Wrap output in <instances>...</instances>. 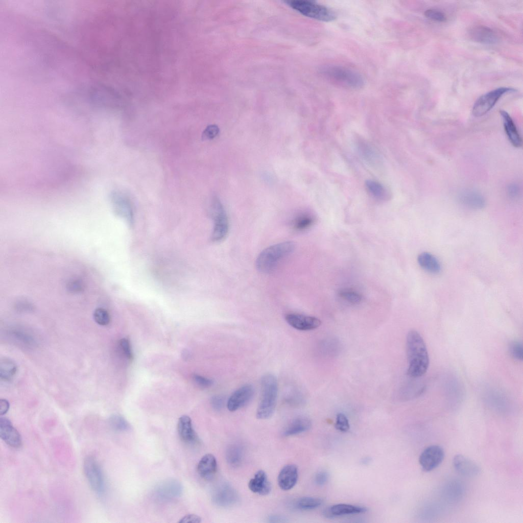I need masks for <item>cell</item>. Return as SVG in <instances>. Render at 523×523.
Returning a JSON list of instances; mask_svg holds the SVG:
<instances>
[{
	"label": "cell",
	"mask_w": 523,
	"mask_h": 523,
	"mask_svg": "<svg viewBox=\"0 0 523 523\" xmlns=\"http://www.w3.org/2000/svg\"><path fill=\"white\" fill-rule=\"evenodd\" d=\"M406 349L409 364L408 375L413 378L421 377L427 370L429 356L425 343L417 331L411 330L408 332Z\"/></svg>",
	"instance_id": "cell-1"
},
{
	"label": "cell",
	"mask_w": 523,
	"mask_h": 523,
	"mask_svg": "<svg viewBox=\"0 0 523 523\" xmlns=\"http://www.w3.org/2000/svg\"><path fill=\"white\" fill-rule=\"evenodd\" d=\"M295 246L294 242L286 241L268 247L257 256V269L263 273H271L280 260L293 252Z\"/></svg>",
	"instance_id": "cell-2"
},
{
	"label": "cell",
	"mask_w": 523,
	"mask_h": 523,
	"mask_svg": "<svg viewBox=\"0 0 523 523\" xmlns=\"http://www.w3.org/2000/svg\"><path fill=\"white\" fill-rule=\"evenodd\" d=\"M261 398L256 416L259 419H267L273 414L277 403L278 383L272 374L263 375L261 380Z\"/></svg>",
	"instance_id": "cell-3"
},
{
	"label": "cell",
	"mask_w": 523,
	"mask_h": 523,
	"mask_svg": "<svg viewBox=\"0 0 523 523\" xmlns=\"http://www.w3.org/2000/svg\"><path fill=\"white\" fill-rule=\"evenodd\" d=\"M321 73L329 81L349 89H360L364 85L363 77L357 72L340 65H327Z\"/></svg>",
	"instance_id": "cell-4"
},
{
	"label": "cell",
	"mask_w": 523,
	"mask_h": 523,
	"mask_svg": "<svg viewBox=\"0 0 523 523\" xmlns=\"http://www.w3.org/2000/svg\"><path fill=\"white\" fill-rule=\"evenodd\" d=\"M286 3L302 15L318 20L329 22L335 20L336 17L331 10L314 1L292 0Z\"/></svg>",
	"instance_id": "cell-5"
},
{
	"label": "cell",
	"mask_w": 523,
	"mask_h": 523,
	"mask_svg": "<svg viewBox=\"0 0 523 523\" xmlns=\"http://www.w3.org/2000/svg\"><path fill=\"white\" fill-rule=\"evenodd\" d=\"M84 471L90 487L95 493L103 494L105 490V483L101 467L93 456L86 457L84 461Z\"/></svg>",
	"instance_id": "cell-6"
},
{
	"label": "cell",
	"mask_w": 523,
	"mask_h": 523,
	"mask_svg": "<svg viewBox=\"0 0 523 523\" xmlns=\"http://www.w3.org/2000/svg\"><path fill=\"white\" fill-rule=\"evenodd\" d=\"M515 91L510 87H501L492 90L479 97L474 104L472 113L476 117L484 115L495 105L505 93Z\"/></svg>",
	"instance_id": "cell-7"
},
{
	"label": "cell",
	"mask_w": 523,
	"mask_h": 523,
	"mask_svg": "<svg viewBox=\"0 0 523 523\" xmlns=\"http://www.w3.org/2000/svg\"><path fill=\"white\" fill-rule=\"evenodd\" d=\"M211 213L214 220V227L211 239L214 242L223 240L227 235L229 223L226 211L220 200L213 199L211 206Z\"/></svg>",
	"instance_id": "cell-8"
},
{
	"label": "cell",
	"mask_w": 523,
	"mask_h": 523,
	"mask_svg": "<svg viewBox=\"0 0 523 523\" xmlns=\"http://www.w3.org/2000/svg\"><path fill=\"white\" fill-rule=\"evenodd\" d=\"M443 448L438 445H432L426 447L420 454L419 463L422 470L431 471L438 467L444 460Z\"/></svg>",
	"instance_id": "cell-9"
},
{
	"label": "cell",
	"mask_w": 523,
	"mask_h": 523,
	"mask_svg": "<svg viewBox=\"0 0 523 523\" xmlns=\"http://www.w3.org/2000/svg\"><path fill=\"white\" fill-rule=\"evenodd\" d=\"M465 493L464 484L460 480L454 479L443 485L440 491V497L445 503L452 505L460 502Z\"/></svg>",
	"instance_id": "cell-10"
},
{
	"label": "cell",
	"mask_w": 523,
	"mask_h": 523,
	"mask_svg": "<svg viewBox=\"0 0 523 523\" xmlns=\"http://www.w3.org/2000/svg\"><path fill=\"white\" fill-rule=\"evenodd\" d=\"M254 394V388L251 385L246 384L235 390L229 397L227 407L230 412H234L247 405Z\"/></svg>",
	"instance_id": "cell-11"
},
{
	"label": "cell",
	"mask_w": 523,
	"mask_h": 523,
	"mask_svg": "<svg viewBox=\"0 0 523 523\" xmlns=\"http://www.w3.org/2000/svg\"><path fill=\"white\" fill-rule=\"evenodd\" d=\"M453 465L457 473L465 477H475L481 472V468L476 462L461 454L454 456Z\"/></svg>",
	"instance_id": "cell-12"
},
{
	"label": "cell",
	"mask_w": 523,
	"mask_h": 523,
	"mask_svg": "<svg viewBox=\"0 0 523 523\" xmlns=\"http://www.w3.org/2000/svg\"><path fill=\"white\" fill-rule=\"evenodd\" d=\"M212 499L217 506L227 507L231 506L237 502L238 495L231 486L224 483L219 485L215 490Z\"/></svg>",
	"instance_id": "cell-13"
},
{
	"label": "cell",
	"mask_w": 523,
	"mask_h": 523,
	"mask_svg": "<svg viewBox=\"0 0 523 523\" xmlns=\"http://www.w3.org/2000/svg\"><path fill=\"white\" fill-rule=\"evenodd\" d=\"M285 319L290 326L300 330H313L321 324V320L315 317L297 314H287Z\"/></svg>",
	"instance_id": "cell-14"
},
{
	"label": "cell",
	"mask_w": 523,
	"mask_h": 523,
	"mask_svg": "<svg viewBox=\"0 0 523 523\" xmlns=\"http://www.w3.org/2000/svg\"><path fill=\"white\" fill-rule=\"evenodd\" d=\"M0 437L7 444L12 447L19 448L21 445L22 440L19 433L6 417L0 418Z\"/></svg>",
	"instance_id": "cell-15"
},
{
	"label": "cell",
	"mask_w": 523,
	"mask_h": 523,
	"mask_svg": "<svg viewBox=\"0 0 523 523\" xmlns=\"http://www.w3.org/2000/svg\"><path fill=\"white\" fill-rule=\"evenodd\" d=\"M182 492V485L174 479H169L161 482L155 489L156 496L160 500L165 501L179 497Z\"/></svg>",
	"instance_id": "cell-16"
},
{
	"label": "cell",
	"mask_w": 523,
	"mask_h": 523,
	"mask_svg": "<svg viewBox=\"0 0 523 523\" xmlns=\"http://www.w3.org/2000/svg\"><path fill=\"white\" fill-rule=\"evenodd\" d=\"M298 479L297 467L294 464H288L280 470L277 477V482L281 489L287 491L295 486Z\"/></svg>",
	"instance_id": "cell-17"
},
{
	"label": "cell",
	"mask_w": 523,
	"mask_h": 523,
	"mask_svg": "<svg viewBox=\"0 0 523 523\" xmlns=\"http://www.w3.org/2000/svg\"><path fill=\"white\" fill-rule=\"evenodd\" d=\"M367 509L364 507L346 504H338L326 508L323 515L328 518L347 515L363 513Z\"/></svg>",
	"instance_id": "cell-18"
},
{
	"label": "cell",
	"mask_w": 523,
	"mask_h": 523,
	"mask_svg": "<svg viewBox=\"0 0 523 523\" xmlns=\"http://www.w3.org/2000/svg\"><path fill=\"white\" fill-rule=\"evenodd\" d=\"M468 34L472 40L482 44H493L498 40L495 32L485 26H477L471 28Z\"/></svg>",
	"instance_id": "cell-19"
},
{
	"label": "cell",
	"mask_w": 523,
	"mask_h": 523,
	"mask_svg": "<svg viewBox=\"0 0 523 523\" xmlns=\"http://www.w3.org/2000/svg\"><path fill=\"white\" fill-rule=\"evenodd\" d=\"M500 113L503 120L504 130L509 140L514 147H521L522 139L512 117L504 110H501Z\"/></svg>",
	"instance_id": "cell-20"
},
{
	"label": "cell",
	"mask_w": 523,
	"mask_h": 523,
	"mask_svg": "<svg viewBox=\"0 0 523 523\" xmlns=\"http://www.w3.org/2000/svg\"><path fill=\"white\" fill-rule=\"evenodd\" d=\"M248 487L253 493L266 495L271 490V485L266 473L263 470L257 471L249 482Z\"/></svg>",
	"instance_id": "cell-21"
},
{
	"label": "cell",
	"mask_w": 523,
	"mask_h": 523,
	"mask_svg": "<svg viewBox=\"0 0 523 523\" xmlns=\"http://www.w3.org/2000/svg\"><path fill=\"white\" fill-rule=\"evenodd\" d=\"M113 200L116 211L127 222L132 225L133 222V212L131 201L128 196L122 193L113 195Z\"/></svg>",
	"instance_id": "cell-22"
},
{
	"label": "cell",
	"mask_w": 523,
	"mask_h": 523,
	"mask_svg": "<svg viewBox=\"0 0 523 523\" xmlns=\"http://www.w3.org/2000/svg\"><path fill=\"white\" fill-rule=\"evenodd\" d=\"M217 470V462L215 457L211 454L204 455L197 465V471L200 476L206 480H211Z\"/></svg>",
	"instance_id": "cell-23"
},
{
	"label": "cell",
	"mask_w": 523,
	"mask_h": 523,
	"mask_svg": "<svg viewBox=\"0 0 523 523\" xmlns=\"http://www.w3.org/2000/svg\"><path fill=\"white\" fill-rule=\"evenodd\" d=\"M177 429L179 435L183 441L186 443H193L197 441V436L189 416L183 415L179 418Z\"/></svg>",
	"instance_id": "cell-24"
},
{
	"label": "cell",
	"mask_w": 523,
	"mask_h": 523,
	"mask_svg": "<svg viewBox=\"0 0 523 523\" xmlns=\"http://www.w3.org/2000/svg\"><path fill=\"white\" fill-rule=\"evenodd\" d=\"M460 202L466 207L480 209L485 206V200L480 193L473 190L462 192L459 196Z\"/></svg>",
	"instance_id": "cell-25"
},
{
	"label": "cell",
	"mask_w": 523,
	"mask_h": 523,
	"mask_svg": "<svg viewBox=\"0 0 523 523\" xmlns=\"http://www.w3.org/2000/svg\"><path fill=\"white\" fill-rule=\"evenodd\" d=\"M311 424L310 420L307 418L297 417L286 426L283 431L282 435L285 437H288L304 433L311 428Z\"/></svg>",
	"instance_id": "cell-26"
},
{
	"label": "cell",
	"mask_w": 523,
	"mask_h": 523,
	"mask_svg": "<svg viewBox=\"0 0 523 523\" xmlns=\"http://www.w3.org/2000/svg\"><path fill=\"white\" fill-rule=\"evenodd\" d=\"M485 398L489 405L496 410L506 411L508 408V399L497 390H488L485 394Z\"/></svg>",
	"instance_id": "cell-27"
},
{
	"label": "cell",
	"mask_w": 523,
	"mask_h": 523,
	"mask_svg": "<svg viewBox=\"0 0 523 523\" xmlns=\"http://www.w3.org/2000/svg\"><path fill=\"white\" fill-rule=\"evenodd\" d=\"M419 266L425 271L432 274L439 273L441 270V264L432 254L423 252L421 253L417 257Z\"/></svg>",
	"instance_id": "cell-28"
},
{
	"label": "cell",
	"mask_w": 523,
	"mask_h": 523,
	"mask_svg": "<svg viewBox=\"0 0 523 523\" xmlns=\"http://www.w3.org/2000/svg\"><path fill=\"white\" fill-rule=\"evenodd\" d=\"M445 392L449 401L458 403L463 396V390L460 383L456 378L451 377L445 383Z\"/></svg>",
	"instance_id": "cell-29"
},
{
	"label": "cell",
	"mask_w": 523,
	"mask_h": 523,
	"mask_svg": "<svg viewBox=\"0 0 523 523\" xmlns=\"http://www.w3.org/2000/svg\"><path fill=\"white\" fill-rule=\"evenodd\" d=\"M366 187L369 194L379 201H386L390 198V193L387 189L381 183L373 180H368L365 182Z\"/></svg>",
	"instance_id": "cell-30"
},
{
	"label": "cell",
	"mask_w": 523,
	"mask_h": 523,
	"mask_svg": "<svg viewBox=\"0 0 523 523\" xmlns=\"http://www.w3.org/2000/svg\"><path fill=\"white\" fill-rule=\"evenodd\" d=\"M244 458L242 447L237 444L229 445L226 451V459L228 464L232 467L240 466Z\"/></svg>",
	"instance_id": "cell-31"
},
{
	"label": "cell",
	"mask_w": 523,
	"mask_h": 523,
	"mask_svg": "<svg viewBox=\"0 0 523 523\" xmlns=\"http://www.w3.org/2000/svg\"><path fill=\"white\" fill-rule=\"evenodd\" d=\"M17 366L12 360L4 358L0 362V377L4 381L11 380L15 375Z\"/></svg>",
	"instance_id": "cell-32"
},
{
	"label": "cell",
	"mask_w": 523,
	"mask_h": 523,
	"mask_svg": "<svg viewBox=\"0 0 523 523\" xmlns=\"http://www.w3.org/2000/svg\"><path fill=\"white\" fill-rule=\"evenodd\" d=\"M358 149L361 156L370 164L377 163L379 157L372 146L365 141L361 140L358 144Z\"/></svg>",
	"instance_id": "cell-33"
},
{
	"label": "cell",
	"mask_w": 523,
	"mask_h": 523,
	"mask_svg": "<svg viewBox=\"0 0 523 523\" xmlns=\"http://www.w3.org/2000/svg\"><path fill=\"white\" fill-rule=\"evenodd\" d=\"M323 503L322 499L312 496H303L298 498L296 503V507L301 510H313L319 507Z\"/></svg>",
	"instance_id": "cell-34"
},
{
	"label": "cell",
	"mask_w": 523,
	"mask_h": 523,
	"mask_svg": "<svg viewBox=\"0 0 523 523\" xmlns=\"http://www.w3.org/2000/svg\"><path fill=\"white\" fill-rule=\"evenodd\" d=\"M315 219L309 215H303L297 218L294 221L293 228L297 231H303L311 227L314 223Z\"/></svg>",
	"instance_id": "cell-35"
},
{
	"label": "cell",
	"mask_w": 523,
	"mask_h": 523,
	"mask_svg": "<svg viewBox=\"0 0 523 523\" xmlns=\"http://www.w3.org/2000/svg\"><path fill=\"white\" fill-rule=\"evenodd\" d=\"M109 424L111 427L116 431H125L129 428L127 420L119 415H112L109 419Z\"/></svg>",
	"instance_id": "cell-36"
},
{
	"label": "cell",
	"mask_w": 523,
	"mask_h": 523,
	"mask_svg": "<svg viewBox=\"0 0 523 523\" xmlns=\"http://www.w3.org/2000/svg\"><path fill=\"white\" fill-rule=\"evenodd\" d=\"M339 295L341 298L352 304H358L361 302L362 299L360 294L350 290H341Z\"/></svg>",
	"instance_id": "cell-37"
},
{
	"label": "cell",
	"mask_w": 523,
	"mask_h": 523,
	"mask_svg": "<svg viewBox=\"0 0 523 523\" xmlns=\"http://www.w3.org/2000/svg\"><path fill=\"white\" fill-rule=\"evenodd\" d=\"M93 316L95 322L100 325H107L110 321L109 313L103 308H96L93 312Z\"/></svg>",
	"instance_id": "cell-38"
},
{
	"label": "cell",
	"mask_w": 523,
	"mask_h": 523,
	"mask_svg": "<svg viewBox=\"0 0 523 523\" xmlns=\"http://www.w3.org/2000/svg\"><path fill=\"white\" fill-rule=\"evenodd\" d=\"M509 351L511 356L518 361H522L523 359L522 343L519 341H514L510 343Z\"/></svg>",
	"instance_id": "cell-39"
},
{
	"label": "cell",
	"mask_w": 523,
	"mask_h": 523,
	"mask_svg": "<svg viewBox=\"0 0 523 523\" xmlns=\"http://www.w3.org/2000/svg\"><path fill=\"white\" fill-rule=\"evenodd\" d=\"M335 427L342 432H346L350 428L349 421L345 415L339 413L337 415Z\"/></svg>",
	"instance_id": "cell-40"
},
{
	"label": "cell",
	"mask_w": 523,
	"mask_h": 523,
	"mask_svg": "<svg viewBox=\"0 0 523 523\" xmlns=\"http://www.w3.org/2000/svg\"><path fill=\"white\" fill-rule=\"evenodd\" d=\"M424 16L430 19L438 22H444L446 20V15L443 12L434 9L426 10L424 12Z\"/></svg>",
	"instance_id": "cell-41"
},
{
	"label": "cell",
	"mask_w": 523,
	"mask_h": 523,
	"mask_svg": "<svg viewBox=\"0 0 523 523\" xmlns=\"http://www.w3.org/2000/svg\"><path fill=\"white\" fill-rule=\"evenodd\" d=\"M219 131V129L217 125H209L202 133V139L203 140L211 139L218 135Z\"/></svg>",
	"instance_id": "cell-42"
},
{
	"label": "cell",
	"mask_w": 523,
	"mask_h": 523,
	"mask_svg": "<svg viewBox=\"0 0 523 523\" xmlns=\"http://www.w3.org/2000/svg\"><path fill=\"white\" fill-rule=\"evenodd\" d=\"M119 344L123 353L126 358L129 360L132 359L133 354L128 339L126 338L122 339L119 342Z\"/></svg>",
	"instance_id": "cell-43"
},
{
	"label": "cell",
	"mask_w": 523,
	"mask_h": 523,
	"mask_svg": "<svg viewBox=\"0 0 523 523\" xmlns=\"http://www.w3.org/2000/svg\"><path fill=\"white\" fill-rule=\"evenodd\" d=\"M210 403L214 410L218 411H220L223 409L225 404L224 398L221 395H214L211 398Z\"/></svg>",
	"instance_id": "cell-44"
},
{
	"label": "cell",
	"mask_w": 523,
	"mask_h": 523,
	"mask_svg": "<svg viewBox=\"0 0 523 523\" xmlns=\"http://www.w3.org/2000/svg\"><path fill=\"white\" fill-rule=\"evenodd\" d=\"M193 378L198 386L203 388L209 387L213 384L212 379L199 375L194 374Z\"/></svg>",
	"instance_id": "cell-45"
},
{
	"label": "cell",
	"mask_w": 523,
	"mask_h": 523,
	"mask_svg": "<svg viewBox=\"0 0 523 523\" xmlns=\"http://www.w3.org/2000/svg\"><path fill=\"white\" fill-rule=\"evenodd\" d=\"M328 473L325 470L318 471L315 476V483L318 486H323L328 480Z\"/></svg>",
	"instance_id": "cell-46"
},
{
	"label": "cell",
	"mask_w": 523,
	"mask_h": 523,
	"mask_svg": "<svg viewBox=\"0 0 523 523\" xmlns=\"http://www.w3.org/2000/svg\"><path fill=\"white\" fill-rule=\"evenodd\" d=\"M67 287L68 290L73 293H79L84 289L83 282L79 280H73L69 281Z\"/></svg>",
	"instance_id": "cell-47"
},
{
	"label": "cell",
	"mask_w": 523,
	"mask_h": 523,
	"mask_svg": "<svg viewBox=\"0 0 523 523\" xmlns=\"http://www.w3.org/2000/svg\"><path fill=\"white\" fill-rule=\"evenodd\" d=\"M201 521V518L199 516L190 514L183 516L178 522L179 523H199Z\"/></svg>",
	"instance_id": "cell-48"
},
{
	"label": "cell",
	"mask_w": 523,
	"mask_h": 523,
	"mask_svg": "<svg viewBox=\"0 0 523 523\" xmlns=\"http://www.w3.org/2000/svg\"><path fill=\"white\" fill-rule=\"evenodd\" d=\"M267 522L270 523H284L288 522V519L279 515H271L268 517Z\"/></svg>",
	"instance_id": "cell-49"
},
{
	"label": "cell",
	"mask_w": 523,
	"mask_h": 523,
	"mask_svg": "<svg viewBox=\"0 0 523 523\" xmlns=\"http://www.w3.org/2000/svg\"><path fill=\"white\" fill-rule=\"evenodd\" d=\"M508 194L510 197L514 198L516 197L519 192L518 185L516 183H510L508 186Z\"/></svg>",
	"instance_id": "cell-50"
},
{
	"label": "cell",
	"mask_w": 523,
	"mask_h": 523,
	"mask_svg": "<svg viewBox=\"0 0 523 523\" xmlns=\"http://www.w3.org/2000/svg\"><path fill=\"white\" fill-rule=\"evenodd\" d=\"M10 404L9 401L5 399L0 400V414L3 415L7 413L9 409Z\"/></svg>",
	"instance_id": "cell-51"
}]
</instances>
